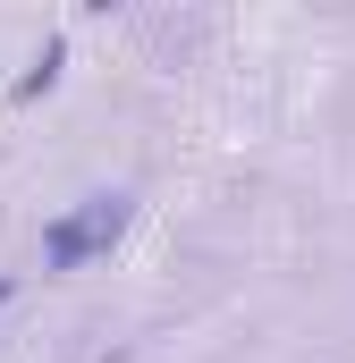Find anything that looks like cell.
<instances>
[{
	"label": "cell",
	"mask_w": 355,
	"mask_h": 363,
	"mask_svg": "<svg viewBox=\"0 0 355 363\" xmlns=\"http://www.w3.org/2000/svg\"><path fill=\"white\" fill-rule=\"evenodd\" d=\"M9 304H17V271H0V313H9Z\"/></svg>",
	"instance_id": "3"
},
{
	"label": "cell",
	"mask_w": 355,
	"mask_h": 363,
	"mask_svg": "<svg viewBox=\"0 0 355 363\" xmlns=\"http://www.w3.org/2000/svg\"><path fill=\"white\" fill-rule=\"evenodd\" d=\"M127 228H136V194H127V186H93V194H77V203H60V211L43 220V237H34L43 279L102 271V262L127 245Z\"/></svg>",
	"instance_id": "1"
},
{
	"label": "cell",
	"mask_w": 355,
	"mask_h": 363,
	"mask_svg": "<svg viewBox=\"0 0 355 363\" xmlns=\"http://www.w3.org/2000/svg\"><path fill=\"white\" fill-rule=\"evenodd\" d=\"M68 77V34H43V51L17 68V85H9V110H34V101H51Z\"/></svg>",
	"instance_id": "2"
}]
</instances>
